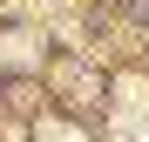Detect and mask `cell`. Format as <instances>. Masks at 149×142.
Segmentation results:
<instances>
[{
    "label": "cell",
    "mask_w": 149,
    "mask_h": 142,
    "mask_svg": "<svg viewBox=\"0 0 149 142\" xmlns=\"http://www.w3.org/2000/svg\"><path fill=\"white\" fill-rule=\"evenodd\" d=\"M41 142H81V135H74V129H61V122H47V129H41Z\"/></svg>",
    "instance_id": "obj_2"
},
{
    "label": "cell",
    "mask_w": 149,
    "mask_h": 142,
    "mask_svg": "<svg viewBox=\"0 0 149 142\" xmlns=\"http://www.w3.org/2000/svg\"><path fill=\"white\" fill-rule=\"evenodd\" d=\"M34 54H41L34 34H7V41H0V61H7V68H34Z\"/></svg>",
    "instance_id": "obj_1"
}]
</instances>
